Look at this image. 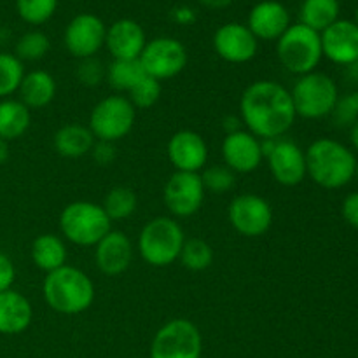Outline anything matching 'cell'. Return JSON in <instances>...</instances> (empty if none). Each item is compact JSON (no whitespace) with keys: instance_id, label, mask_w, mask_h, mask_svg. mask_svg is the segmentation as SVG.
<instances>
[{"instance_id":"obj_1","label":"cell","mask_w":358,"mask_h":358,"mask_svg":"<svg viewBox=\"0 0 358 358\" xmlns=\"http://www.w3.org/2000/svg\"><path fill=\"white\" fill-rule=\"evenodd\" d=\"M240 119L259 140L282 138L297 119L290 90L269 79L248 84L240 98Z\"/></svg>"},{"instance_id":"obj_2","label":"cell","mask_w":358,"mask_h":358,"mask_svg":"<svg viewBox=\"0 0 358 358\" xmlns=\"http://www.w3.org/2000/svg\"><path fill=\"white\" fill-rule=\"evenodd\" d=\"M306 175L324 189H341L355 177L357 157L350 147L332 138H317L304 150Z\"/></svg>"},{"instance_id":"obj_3","label":"cell","mask_w":358,"mask_h":358,"mask_svg":"<svg viewBox=\"0 0 358 358\" xmlns=\"http://www.w3.org/2000/svg\"><path fill=\"white\" fill-rule=\"evenodd\" d=\"M45 304L59 315H80L90 310L96 297L94 283L83 269L65 264L45 275L42 283Z\"/></svg>"},{"instance_id":"obj_4","label":"cell","mask_w":358,"mask_h":358,"mask_svg":"<svg viewBox=\"0 0 358 358\" xmlns=\"http://www.w3.org/2000/svg\"><path fill=\"white\" fill-rule=\"evenodd\" d=\"M184 227L173 217H154L138 234V254L152 268H166L180 257L185 243Z\"/></svg>"},{"instance_id":"obj_5","label":"cell","mask_w":358,"mask_h":358,"mask_svg":"<svg viewBox=\"0 0 358 358\" xmlns=\"http://www.w3.org/2000/svg\"><path fill=\"white\" fill-rule=\"evenodd\" d=\"M63 240L77 247H94L112 231V220L103 206L93 201L69 203L59 213Z\"/></svg>"},{"instance_id":"obj_6","label":"cell","mask_w":358,"mask_h":358,"mask_svg":"<svg viewBox=\"0 0 358 358\" xmlns=\"http://www.w3.org/2000/svg\"><path fill=\"white\" fill-rule=\"evenodd\" d=\"M276 56L283 69L294 76L301 77L315 72L324 58L320 34L303 23L290 24L276 41Z\"/></svg>"},{"instance_id":"obj_7","label":"cell","mask_w":358,"mask_h":358,"mask_svg":"<svg viewBox=\"0 0 358 358\" xmlns=\"http://www.w3.org/2000/svg\"><path fill=\"white\" fill-rule=\"evenodd\" d=\"M290 96L297 117L317 121L332 114L339 100V90L332 77L315 70L306 76L297 77L290 90Z\"/></svg>"},{"instance_id":"obj_8","label":"cell","mask_w":358,"mask_h":358,"mask_svg":"<svg viewBox=\"0 0 358 358\" xmlns=\"http://www.w3.org/2000/svg\"><path fill=\"white\" fill-rule=\"evenodd\" d=\"M136 121V108L124 94H110L98 101L90 114L87 128L96 140L119 142L131 133Z\"/></svg>"},{"instance_id":"obj_9","label":"cell","mask_w":358,"mask_h":358,"mask_svg":"<svg viewBox=\"0 0 358 358\" xmlns=\"http://www.w3.org/2000/svg\"><path fill=\"white\" fill-rule=\"evenodd\" d=\"M201 332L187 318L161 325L150 343V358H201Z\"/></svg>"},{"instance_id":"obj_10","label":"cell","mask_w":358,"mask_h":358,"mask_svg":"<svg viewBox=\"0 0 358 358\" xmlns=\"http://www.w3.org/2000/svg\"><path fill=\"white\" fill-rule=\"evenodd\" d=\"M262 154L276 184L283 187H296L308 177L306 154L294 140L285 136L276 140H262Z\"/></svg>"},{"instance_id":"obj_11","label":"cell","mask_w":358,"mask_h":358,"mask_svg":"<svg viewBox=\"0 0 358 358\" xmlns=\"http://www.w3.org/2000/svg\"><path fill=\"white\" fill-rule=\"evenodd\" d=\"M138 59L147 76L163 83L184 72L189 55L185 45L178 38L156 37L147 41Z\"/></svg>"},{"instance_id":"obj_12","label":"cell","mask_w":358,"mask_h":358,"mask_svg":"<svg viewBox=\"0 0 358 358\" xmlns=\"http://www.w3.org/2000/svg\"><path fill=\"white\" fill-rule=\"evenodd\" d=\"M271 205L268 199L255 192H245L231 199L227 206V220L238 234L247 238H259L273 226Z\"/></svg>"},{"instance_id":"obj_13","label":"cell","mask_w":358,"mask_h":358,"mask_svg":"<svg viewBox=\"0 0 358 358\" xmlns=\"http://www.w3.org/2000/svg\"><path fill=\"white\" fill-rule=\"evenodd\" d=\"M206 191L199 173L175 171L163 189V201L173 219H187L201 210Z\"/></svg>"},{"instance_id":"obj_14","label":"cell","mask_w":358,"mask_h":358,"mask_svg":"<svg viewBox=\"0 0 358 358\" xmlns=\"http://www.w3.org/2000/svg\"><path fill=\"white\" fill-rule=\"evenodd\" d=\"M107 24L96 14L80 13L70 20L63 34V44L66 51L77 59L91 58L105 48Z\"/></svg>"},{"instance_id":"obj_15","label":"cell","mask_w":358,"mask_h":358,"mask_svg":"<svg viewBox=\"0 0 358 358\" xmlns=\"http://www.w3.org/2000/svg\"><path fill=\"white\" fill-rule=\"evenodd\" d=\"M212 44L217 56L233 65L252 62L259 51V41L248 30L247 24L234 23V21L217 28Z\"/></svg>"},{"instance_id":"obj_16","label":"cell","mask_w":358,"mask_h":358,"mask_svg":"<svg viewBox=\"0 0 358 358\" xmlns=\"http://www.w3.org/2000/svg\"><path fill=\"white\" fill-rule=\"evenodd\" d=\"M220 152H222L224 164L236 175L254 173L264 161L262 140H259L245 128L227 133L222 140Z\"/></svg>"},{"instance_id":"obj_17","label":"cell","mask_w":358,"mask_h":358,"mask_svg":"<svg viewBox=\"0 0 358 358\" xmlns=\"http://www.w3.org/2000/svg\"><path fill=\"white\" fill-rule=\"evenodd\" d=\"M166 154L175 171L199 173L208 161V143L198 131L180 129L168 140Z\"/></svg>"},{"instance_id":"obj_18","label":"cell","mask_w":358,"mask_h":358,"mask_svg":"<svg viewBox=\"0 0 358 358\" xmlns=\"http://www.w3.org/2000/svg\"><path fill=\"white\" fill-rule=\"evenodd\" d=\"M322 52L336 65L350 66L358 59V24L338 20L320 34Z\"/></svg>"},{"instance_id":"obj_19","label":"cell","mask_w":358,"mask_h":358,"mask_svg":"<svg viewBox=\"0 0 358 358\" xmlns=\"http://www.w3.org/2000/svg\"><path fill=\"white\" fill-rule=\"evenodd\" d=\"M289 9L278 0H262L248 13L247 27L257 41H278L290 27Z\"/></svg>"},{"instance_id":"obj_20","label":"cell","mask_w":358,"mask_h":358,"mask_svg":"<svg viewBox=\"0 0 358 358\" xmlns=\"http://www.w3.org/2000/svg\"><path fill=\"white\" fill-rule=\"evenodd\" d=\"M93 248L96 268L107 276L122 275L133 261V243L122 231L112 229Z\"/></svg>"},{"instance_id":"obj_21","label":"cell","mask_w":358,"mask_h":358,"mask_svg":"<svg viewBox=\"0 0 358 358\" xmlns=\"http://www.w3.org/2000/svg\"><path fill=\"white\" fill-rule=\"evenodd\" d=\"M145 44V30L135 20L122 17L107 27L105 48L112 59H138Z\"/></svg>"},{"instance_id":"obj_22","label":"cell","mask_w":358,"mask_h":358,"mask_svg":"<svg viewBox=\"0 0 358 358\" xmlns=\"http://www.w3.org/2000/svg\"><path fill=\"white\" fill-rule=\"evenodd\" d=\"M31 318H34V308L28 297L14 289L0 292V334H21L30 327Z\"/></svg>"},{"instance_id":"obj_23","label":"cell","mask_w":358,"mask_h":358,"mask_svg":"<svg viewBox=\"0 0 358 358\" xmlns=\"http://www.w3.org/2000/svg\"><path fill=\"white\" fill-rule=\"evenodd\" d=\"M20 100L27 105L30 110L44 108L55 100L56 96V80L45 70H31L24 73L21 86L17 90Z\"/></svg>"},{"instance_id":"obj_24","label":"cell","mask_w":358,"mask_h":358,"mask_svg":"<svg viewBox=\"0 0 358 358\" xmlns=\"http://www.w3.org/2000/svg\"><path fill=\"white\" fill-rule=\"evenodd\" d=\"M94 142L96 138L91 129L87 126L77 124V122L62 126L52 138L55 150L66 159H79V157L87 156L93 149Z\"/></svg>"},{"instance_id":"obj_25","label":"cell","mask_w":358,"mask_h":358,"mask_svg":"<svg viewBox=\"0 0 358 358\" xmlns=\"http://www.w3.org/2000/svg\"><path fill=\"white\" fill-rule=\"evenodd\" d=\"M30 257L31 262L48 275V273L56 271L66 264L69 250H66L65 240L62 236L44 233L35 238L34 243H31Z\"/></svg>"},{"instance_id":"obj_26","label":"cell","mask_w":358,"mask_h":358,"mask_svg":"<svg viewBox=\"0 0 358 358\" xmlns=\"http://www.w3.org/2000/svg\"><path fill=\"white\" fill-rule=\"evenodd\" d=\"M30 124V108L20 98L0 100V138L6 142H14L27 135Z\"/></svg>"},{"instance_id":"obj_27","label":"cell","mask_w":358,"mask_h":358,"mask_svg":"<svg viewBox=\"0 0 358 358\" xmlns=\"http://www.w3.org/2000/svg\"><path fill=\"white\" fill-rule=\"evenodd\" d=\"M339 0H303L299 9V23L311 30L322 31L339 20Z\"/></svg>"},{"instance_id":"obj_28","label":"cell","mask_w":358,"mask_h":358,"mask_svg":"<svg viewBox=\"0 0 358 358\" xmlns=\"http://www.w3.org/2000/svg\"><path fill=\"white\" fill-rule=\"evenodd\" d=\"M143 76L145 72L140 65V59H112L110 65L107 66L105 80L112 90L117 91V94H128Z\"/></svg>"},{"instance_id":"obj_29","label":"cell","mask_w":358,"mask_h":358,"mask_svg":"<svg viewBox=\"0 0 358 358\" xmlns=\"http://www.w3.org/2000/svg\"><path fill=\"white\" fill-rule=\"evenodd\" d=\"M101 206L110 220H126L136 212L138 198L133 189L126 187V185H117L105 194Z\"/></svg>"},{"instance_id":"obj_30","label":"cell","mask_w":358,"mask_h":358,"mask_svg":"<svg viewBox=\"0 0 358 358\" xmlns=\"http://www.w3.org/2000/svg\"><path fill=\"white\" fill-rule=\"evenodd\" d=\"M24 73V63L14 52H0V100L17 93Z\"/></svg>"},{"instance_id":"obj_31","label":"cell","mask_w":358,"mask_h":358,"mask_svg":"<svg viewBox=\"0 0 358 358\" xmlns=\"http://www.w3.org/2000/svg\"><path fill=\"white\" fill-rule=\"evenodd\" d=\"M178 261L189 271H205V269H208L212 266L213 250L210 247V243H206L201 238H191V240H185Z\"/></svg>"},{"instance_id":"obj_32","label":"cell","mask_w":358,"mask_h":358,"mask_svg":"<svg viewBox=\"0 0 358 358\" xmlns=\"http://www.w3.org/2000/svg\"><path fill=\"white\" fill-rule=\"evenodd\" d=\"M49 49H51V42H49L48 35L41 30H30L17 38L14 55L23 63L38 62V59L45 58Z\"/></svg>"},{"instance_id":"obj_33","label":"cell","mask_w":358,"mask_h":358,"mask_svg":"<svg viewBox=\"0 0 358 358\" xmlns=\"http://www.w3.org/2000/svg\"><path fill=\"white\" fill-rule=\"evenodd\" d=\"M58 0H16L17 16L31 27H41L55 16Z\"/></svg>"},{"instance_id":"obj_34","label":"cell","mask_w":358,"mask_h":358,"mask_svg":"<svg viewBox=\"0 0 358 358\" xmlns=\"http://www.w3.org/2000/svg\"><path fill=\"white\" fill-rule=\"evenodd\" d=\"M203 187L205 191L213 192V194H224L229 192L236 184V173L231 171L226 164H210L199 171Z\"/></svg>"},{"instance_id":"obj_35","label":"cell","mask_w":358,"mask_h":358,"mask_svg":"<svg viewBox=\"0 0 358 358\" xmlns=\"http://www.w3.org/2000/svg\"><path fill=\"white\" fill-rule=\"evenodd\" d=\"M161 93H163L161 80L154 79V77L145 73V76L131 87V91L128 93V100L131 101L133 107H135L136 110H138V108H150L159 101Z\"/></svg>"},{"instance_id":"obj_36","label":"cell","mask_w":358,"mask_h":358,"mask_svg":"<svg viewBox=\"0 0 358 358\" xmlns=\"http://www.w3.org/2000/svg\"><path fill=\"white\" fill-rule=\"evenodd\" d=\"M76 77L83 86L86 87H96L107 77V66L101 63V59H98L96 56H91V58L79 59V65L76 69Z\"/></svg>"},{"instance_id":"obj_37","label":"cell","mask_w":358,"mask_h":358,"mask_svg":"<svg viewBox=\"0 0 358 358\" xmlns=\"http://www.w3.org/2000/svg\"><path fill=\"white\" fill-rule=\"evenodd\" d=\"M331 117L339 128H352L358 121V93L339 96Z\"/></svg>"},{"instance_id":"obj_38","label":"cell","mask_w":358,"mask_h":358,"mask_svg":"<svg viewBox=\"0 0 358 358\" xmlns=\"http://www.w3.org/2000/svg\"><path fill=\"white\" fill-rule=\"evenodd\" d=\"M90 156L93 157L94 163L98 166H108L115 161V145L112 142H103V140H96L91 149Z\"/></svg>"},{"instance_id":"obj_39","label":"cell","mask_w":358,"mask_h":358,"mask_svg":"<svg viewBox=\"0 0 358 358\" xmlns=\"http://www.w3.org/2000/svg\"><path fill=\"white\" fill-rule=\"evenodd\" d=\"M14 280H16V268L14 262L10 261L9 255L0 252V292L13 289Z\"/></svg>"},{"instance_id":"obj_40","label":"cell","mask_w":358,"mask_h":358,"mask_svg":"<svg viewBox=\"0 0 358 358\" xmlns=\"http://www.w3.org/2000/svg\"><path fill=\"white\" fill-rule=\"evenodd\" d=\"M341 212L346 222L352 227H355V229H358V191L346 196L345 201H343Z\"/></svg>"},{"instance_id":"obj_41","label":"cell","mask_w":358,"mask_h":358,"mask_svg":"<svg viewBox=\"0 0 358 358\" xmlns=\"http://www.w3.org/2000/svg\"><path fill=\"white\" fill-rule=\"evenodd\" d=\"M171 20L182 27H189L196 21V10L189 6H178L171 10Z\"/></svg>"},{"instance_id":"obj_42","label":"cell","mask_w":358,"mask_h":358,"mask_svg":"<svg viewBox=\"0 0 358 358\" xmlns=\"http://www.w3.org/2000/svg\"><path fill=\"white\" fill-rule=\"evenodd\" d=\"M222 126L224 129H226V135L227 133L238 131V129H243V122H241L240 115H238V117H234V115H226L222 121Z\"/></svg>"},{"instance_id":"obj_43","label":"cell","mask_w":358,"mask_h":358,"mask_svg":"<svg viewBox=\"0 0 358 358\" xmlns=\"http://www.w3.org/2000/svg\"><path fill=\"white\" fill-rule=\"evenodd\" d=\"M234 0H199L201 6H205L206 9L212 10H220V9H227V7L233 3Z\"/></svg>"},{"instance_id":"obj_44","label":"cell","mask_w":358,"mask_h":358,"mask_svg":"<svg viewBox=\"0 0 358 358\" xmlns=\"http://www.w3.org/2000/svg\"><path fill=\"white\" fill-rule=\"evenodd\" d=\"M9 159V142L0 138V166Z\"/></svg>"},{"instance_id":"obj_45","label":"cell","mask_w":358,"mask_h":358,"mask_svg":"<svg viewBox=\"0 0 358 358\" xmlns=\"http://www.w3.org/2000/svg\"><path fill=\"white\" fill-rule=\"evenodd\" d=\"M350 140H352L353 143V149L358 152V121L350 128Z\"/></svg>"},{"instance_id":"obj_46","label":"cell","mask_w":358,"mask_h":358,"mask_svg":"<svg viewBox=\"0 0 358 358\" xmlns=\"http://www.w3.org/2000/svg\"><path fill=\"white\" fill-rule=\"evenodd\" d=\"M346 69H348V76H352L353 79L358 80V59L350 66H346Z\"/></svg>"},{"instance_id":"obj_47","label":"cell","mask_w":358,"mask_h":358,"mask_svg":"<svg viewBox=\"0 0 358 358\" xmlns=\"http://www.w3.org/2000/svg\"><path fill=\"white\" fill-rule=\"evenodd\" d=\"M353 178H357V182H358V161H357V168H355V177Z\"/></svg>"},{"instance_id":"obj_48","label":"cell","mask_w":358,"mask_h":358,"mask_svg":"<svg viewBox=\"0 0 358 358\" xmlns=\"http://www.w3.org/2000/svg\"><path fill=\"white\" fill-rule=\"evenodd\" d=\"M355 23L358 24V6H357V13H355Z\"/></svg>"}]
</instances>
